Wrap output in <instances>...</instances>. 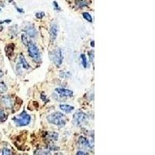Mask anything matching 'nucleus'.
<instances>
[{"instance_id": "obj_1", "label": "nucleus", "mask_w": 155, "mask_h": 155, "mask_svg": "<svg viewBox=\"0 0 155 155\" xmlns=\"http://www.w3.org/2000/svg\"><path fill=\"white\" fill-rule=\"evenodd\" d=\"M47 119L50 123L54 124L59 127H64L66 123V118L65 115L60 112L51 113L49 116H47Z\"/></svg>"}, {"instance_id": "obj_2", "label": "nucleus", "mask_w": 155, "mask_h": 155, "mask_svg": "<svg viewBox=\"0 0 155 155\" xmlns=\"http://www.w3.org/2000/svg\"><path fill=\"white\" fill-rule=\"evenodd\" d=\"M28 53L29 55L34 61L40 63L41 61V57L40 54L39 49L33 42H28Z\"/></svg>"}, {"instance_id": "obj_3", "label": "nucleus", "mask_w": 155, "mask_h": 155, "mask_svg": "<svg viewBox=\"0 0 155 155\" xmlns=\"http://www.w3.org/2000/svg\"><path fill=\"white\" fill-rule=\"evenodd\" d=\"M13 120H14L15 123L16 124V126L24 127V126H27L30 123L31 117L30 115L26 113L25 111H23L18 117H14Z\"/></svg>"}, {"instance_id": "obj_4", "label": "nucleus", "mask_w": 155, "mask_h": 155, "mask_svg": "<svg viewBox=\"0 0 155 155\" xmlns=\"http://www.w3.org/2000/svg\"><path fill=\"white\" fill-rule=\"evenodd\" d=\"M50 57L52 60V61L54 62L55 65L57 67H60L63 61V56H62L61 50V49H55L54 51H51L50 54Z\"/></svg>"}, {"instance_id": "obj_5", "label": "nucleus", "mask_w": 155, "mask_h": 155, "mask_svg": "<svg viewBox=\"0 0 155 155\" xmlns=\"http://www.w3.org/2000/svg\"><path fill=\"white\" fill-rule=\"evenodd\" d=\"M74 123L76 126H81L86 119V115L83 112H77L73 116Z\"/></svg>"}, {"instance_id": "obj_6", "label": "nucleus", "mask_w": 155, "mask_h": 155, "mask_svg": "<svg viewBox=\"0 0 155 155\" xmlns=\"http://www.w3.org/2000/svg\"><path fill=\"white\" fill-rule=\"evenodd\" d=\"M55 92L59 94L60 96L64 97H72L73 96V92L67 88H55Z\"/></svg>"}, {"instance_id": "obj_7", "label": "nucleus", "mask_w": 155, "mask_h": 155, "mask_svg": "<svg viewBox=\"0 0 155 155\" xmlns=\"http://www.w3.org/2000/svg\"><path fill=\"white\" fill-rule=\"evenodd\" d=\"M57 32H58V28L57 26L55 23H52L51 25V28H50V36L52 40V41H54L57 36Z\"/></svg>"}, {"instance_id": "obj_8", "label": "nucleus", "mask_w": 155, "mask_h": 155, "mask_svg": "<svg viewBox=\"0 0 155 155\" xmlns=\"http://www.w3.org/2000/svg\"><path fill=\"white\" fill-rule=\"evenodd\" d=\"M24 30H25L26 34H27L28 36H30V37H34L37 36V31L34 26L30 25L27 26H26V28Z\"/></svg>"}, {"instance_id": "obj_9", "label": "nucleus", "mask_w": 155, "mask_h": 155, "mask_svg": "<svg viewBox=\"0 0 155 155\" xmlns=\"http://www.w3.org/2000/svg\"><path fill=\"white\" fill-rule=\"evenodd\" d=\"M78 144L82 146V147H85V148H92V146L91 145L90 142L87 139L84 137H79L78 138Z\"/></svg>"}, {"instance_id": "obj_10", "label": "nucleus", "mask_w": 155, "mask_h": 155, "mask_svg": "<svg viewBox=\"0 0 155 155\" xmlns=\"http://www.w3.org/2000/svg\"><path fill=\"white\" fill-rule=\"evenodd\" d=\"M1 102L6 108H12L13 106V100L9 96H3L1 98Z\"/></svg>"}, {"instance_id": "obj_11", "label": "nucleus", "mask_w": 155, "mask_h": 155, "mask_svg": "<svg viewBox=\"0 0 155 155\" xmlns=\"http://www.w3.org/2000/svg\"><path fill=\"white\" fill-rule=\"evenodd\" d=\"M60 109H61L62 111H64L65 113H70L75 109V107H74V106H69V105L61 104L60 105Z\"/></svg>"}, {"instance_id": "obj_12", "label": "nucleus", "mask_w": 155, "mask_h": 155, "mask_svg": "<svg viewBox=\"0 0 155 155\" xmlns=\"http://www.w3.org/2000/svg\"><path fill=\"white\" fill-rule=\"evenodd\" d=\"M14 47L15 45L13 44H9L6 47V55L10 57L13 54V52H14Z\"/></svg>"}, {"instance_id": "obj_13", "label": "nucleus", "mask_w": 155, "mask_h": 155, "mask_svg": "<svg viewBox=\"0 0 155 155\" xmlns=\"http://www.w3.org/2000/svg\"><path fill=\"white\" fill-rule=\"evenodd\" d=\"M20 65H22L23 66V68H25V69H29L30 68V65H29V64L27 63V61H26L25 57L21 54L20 57Z\"/></svg>"}, {"instance_id": "obj_14", "label": "nucleus", "mask_w": 155, "mask_h": 155, "mask_svg": "<svg viewBox=\"0 0 155 155\" xmlns=\"http://www.w3.org/2000/svg\"><path fill=\"white\" fill-rule=\"evenodd\" d=\"M48 140H57L58 139V134L57 133H49L47 134Z\"/></svg>"}, {"instance_id": "obj_15", "label": "nucleus", "mask_w": 155, "mask_h": 155, "mask_svg": "<svg viewBox=\"0 0 155 155\" xmlns=\"http://www.w3.org/2000/svg\"><path fill=\"white\" fill-rule=\"evenodd\" d=\"M8 90V88L3 82H0V93H5Z\"/></svg>"}, {"instance_id": "obj_16", "label": "nucleus", "mask_w": 155, "mask_h": 155, "mask_svg": "<svg viewBox=\"0 0 155 155\" xmlns=\"http://www.w3.org/2000/svg\"><path fill=\"white\" fill-rule=\"evenodd\" d=\"M82 16H83V17H84V19L85 20H86L88 21V22H89V23H92V16H91L88 13H82Z\"/></svg>"}, {"instance_id": "obj_17", "label": "nucleus", "mask_w": 155, "mask_h": 155, "mask_svg": "<svg viewBox=\"0 0 155 155\" xmlns=\"http://www.w3.org/2000/svg\"><path fill=\"white\" fill-rule=\"evenodd\" d=\"M81 58H82V65L84 66V68H87V58H86V56L84 54H82L81 55Z\"/></svg>"}, {"instance_id": "obj_18", "label": "nucleus", "mask_w": 155, "mask_h": 155, "mask_svg": "<svg viewBox=\"0 0 155 155\" xmlns=\"http://www.w3.org/2000/svg\"><path fill=\"white\" fill-rule=\"evenodd\" d=\"M44 15H45V13L44 12H40V13H36V17L37 19H42L43 17L44 16Z\"/></svg>"}, {"instance_id": "obj_19", "label": "nucleus", "mask_w": 155, "mask_h": 155, "mask_svg": "<svg viewBox=\"0 0 155 155\" xmlns=\"http://www.w3.org/2000/svg\"><path fill=\"white\" fill-rule=\"evenodd\" d=\"M11 150H10L7 149V148H4L3 150V154L4 155H9V154H11Z\"/></svg>"}, {"instance_id": "obj_20", "label": "nucleus", "mask_w": 155, "mask_h": 155, "mask_svg": "<svg viewBox=\"0 0 155 155\" xmlns=\"http://www.w3.org/2000/svg\"><path fill=\"white\" fill-rule=\"evenodd\" d=\"M88 56H89V58H90V61L91 62L94 61V51H89V53H88Z\"/></svg>"}, {"instance_id": "obj_21", "label": "nucleus", "mask_w": 155, "mask_h": 155, "mask_svg": "<svg viewBox=\"0 0 155 155\" xmlns=\"http://www.w3.org/2000/svg\"><path fill=\"white\" fill-rule=\"evenodd\" d=\"M22 40H23V44H24L26 46L28 45V41H27V38H26V37L24 34H23V35H22Z\"/></svg>"}, {"instance_id": "obj_22", "label": "nucleus", "mask_w": 155, "mask_h": 155, "mask_svg": "<svg viewBox=\"0 0 155 155\" xmlns=\"http://www.w3.org/2000/svg\"><path fill=\"white\" fill-rule=\"evenodd\" d=\"M5 118H6V114L3 109H0V119H4Z\"/></svg>"}, {"instance_id": "obj_23", "label": "nucleus", "mask_w": 155, "mask_h": 155, "mask_svg": "<svg viewBox=\"0 0 155 155\" xmlns=\"http://www.w3.org/2000/svg\"><path fill=\"white\" fill-rule=\"evenodd\" d=\"M78 5L80 7H84V6H87V3H85V2H84V1L81 0V1H79L78 2Z\"/></svg>"}, {"instance_id": "obj_24", "label": "nucleus", "mask_w": 155, "mask_h": 155, "mask_svg": "<svg viewBox=\"0 0 155 155\" xmlns=\"http://www.w3.org/2000/svg\"><path fill=\"white\" fill-rule=\"evenodd\" d=\"M53 4H54V8L56 9L57 10H60V9H60V7H59V6H58V4H57V2H55V1H54V3H53Z\"/></svg>"}, {"instance_id": "obj_25", "label": "nucleus", "mask_w": 155, "mask_h": 155, "mask_svg": "<svg viewBox=\"0 0 155 155\" xmlns=\"http://www.w3.org/2000/svg\"><path fill=\"white\" fill-rule=\"evenodd\" d=\"M76 154L78 155H85L86 154V153H84V151H82V150H79V151H78V152L76 153Z\"/></svg>"}, {"instance_id": "obj_26", "label": "nucleus", "mask_w": 155, "mask_h": 155, "mask_svg": "<svg viewBox=\"0 0 155 155\" xmlns=\"http://www.w3.org/2000/svg\"><path fill=\"white\" fill-rule=\"evenodd\" d=\"M41 99H42V100H44V101H47V99H46V97H45V96H44V95H41Z\"/></svg>"}, {"instance_id": "obj_27", "label": "nucleus", "mask_w": 155, "mask_h": 155, "mask_svg": "<svg viewBox=\"0 0 155 155\" xmlns=\"http://www.w3.org/2000/svg\"><path fill=\"white\" fill-rule=\"evenodd\" d=\"M3 76V71L0 69V78H2Z\"/></svg>"}, {"instance_id": "obj_28", "label": "nucleus", "mask_w": 155, "mask_h": 155, "mask_svg": "<svg viewBox=\"0 0 155 155\" xmlns=\"http://www.w3.org/2000/svg\"><path fill=\"white\" fill-rule=\"evenodd\" d=\"M91 46H92V47H94V46H95V43H94V40L91 42Z\"/></svg>"}, {"instance_id": "obj_29", "label": "nucleus", "mask_w": 155, "mask_h": 155, "mask_svg": "<svg viewBox=\"0 0 155 155\" xmlns=\"http://www.w3.org/2000/svg\"><path fill=\"white\" fill-rule=\"evenodd\" d=\"M9 2H12V1H13V0H8Z\"/></svg>"}]
</instances>
